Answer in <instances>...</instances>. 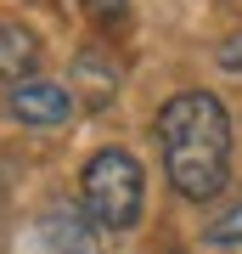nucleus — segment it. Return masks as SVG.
Masks as SVG:
<instances>
[{"label":"nucleus","instance_id":"nucleus-1","mask_svg":"<svg viewBox=\"0 0 242 254\" xmlns=\"http://www.w3.org/2000/svg\"><path fill=\"white\" fill-rule=\"evenodd\" d=\"M163 175L180 198L208 203L231 181V113L214 91H180L158 108Z\"/></svg>","mask_w":242,"mask_h":254},{"label":"nucleus","instance_id":"nucleus-4","mask_svg":"<svg viewBox=\"0 0 242 254\" xmlns=\"http://www.w3.org/2000/svg\"><path fill=\"white\" fill-rule=\"evenodd\" d=\"M118 79H124V68H118L107 51L90 46V51L73 57V91H79L73 102H79V108H107L113 91H118Z\"/></svg>","mask_w":242,"mask_h":254},{"label":"nucleus","instance_id":"nucleus-9","mask_svg":"<svg viewBox=\"0 0 242 254\" xmlns=\"http://www.w3.org/2000/svg\"><path fill=\"white\" fill-rule=\"evenodd\" d=\"M214 63H220V68H231V73H242V34H231V40H220Z\"/></svg>","mask_w":242,"mask_h":254},{"label":"nucleus","instance_id":"nucleus-2","mask_svg":"<svg viewBox=\"0 0 242 254\" xmlns=\"http://www.w3.org/2000/svg\"><path fill=\"white\" fill-rule=\"evenodd\" d=\"M141 203H146V175H141V164H135V153L101 147V153L85 164V175H79V209L90 215V226L130 232L135 220H141Z\"/></svg>","mask_w":242,"mask_h":254},{"label":"nucleus","instance_id":"nucleus-7","mask_svg":"<svg viewBox=\"0 0 242 254\" xmlns=\"http://www.w3.org/2000/svg\"><path fill=\"white\" fill-rule=\"evenodd\" d=\"M208 243H214V249H242V192L208 220Z\"/></svg>","mask_w":242,"mask_h":254},{"label":"nucleus","instance_id":"nucleus-8","mask_svg":"<svg viewBox=\"0 0 242 254\" xmlns=\"http://www.w3.org/2000/svg\"><path fill=\"white\" fill-rule=\"evenodd\" d=\"M79 6H85V11H90L96 23H118V17H124V6H130V0H79Z\"/></svg>","mask_w":242,"mask_h":254},{"label":"nucleus","instance_id":"nucleus-6","mask_svg":"<svg viewBox=\"0 0 242 254\" xmlns=\"http://www.w3.org/2000/svg\"><path fill=\"white\" fill-rule=\"evenodd\" d=\"M34 68H40V34L23 23H0V85L11 91V85L34 79Z\"/></svg>","mask_w":242,"mask_h":254},{"label":"nucleus","instance_id":"nucleus-10","mask_svg":"<svg viewBox=\"0 0 242 254\" xmlns=\"http://www.w3.org/2000/svg\"><path fill=\"white\" fill-rule=\"evenodd\" d=\"M231 6H237V11H242V0H231Z\"/></svg>","mask_w":242,"mask_h":254},{"label":"nucleus","instance_id":"nucleus-3","mask_svg":"<svg viewBox=\"0 0 242 254\" xmlns=\"http://www.w3.org/2000/svg\"><path fill=\"white\" fill-rule=\"evenodd\" d=\"M73 108H79L73 91H62V85H51V79H23V85H11V91H6V113L17 119V125H34V130L68 125Z\"/></svg>","mask_w":242,"mask_h":254},{"label":"nucleus","instance_id":"nucleus-5","mask_svg":"<svg viewBox=\"0 0 242 254\" xmlns=\"http://www.w3.org/2000/svg\"><path fill=\"white\" fill-rule=\"evenodd\" d=\"M40 249H45V254H96V232H90V215H85V209L56 203L51 215L40 220Z\"/></svg>","mask_w":242,"mask_h":254}]
</instances>
